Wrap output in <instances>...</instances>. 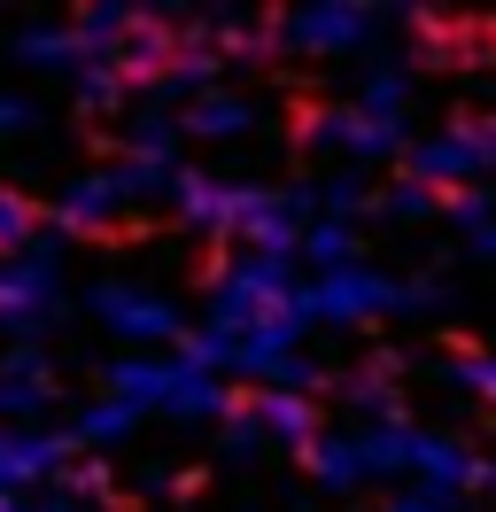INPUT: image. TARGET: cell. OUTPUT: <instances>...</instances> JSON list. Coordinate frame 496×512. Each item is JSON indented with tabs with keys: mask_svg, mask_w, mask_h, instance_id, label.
<instances>
[]
</instances>
